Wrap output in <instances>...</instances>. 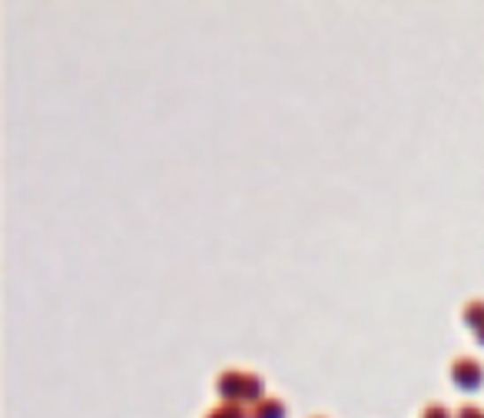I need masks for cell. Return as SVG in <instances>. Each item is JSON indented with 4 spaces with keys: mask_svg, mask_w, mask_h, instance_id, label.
I'll list each match as a JSON object with an SVG mask.
<instances>
[{
    "mask_svg": "<svg viewBox=\"0 0 484 418\" xmlns=\"http://www.w3.org/2000/svg\"><path fill=\"white\" fill-rule=\"evenodd\" d=\"M216 392L226 406H239V408H252L256 402L265 399V389H262V379L256 372H246V368H226L223 375L216 379Z\"/></svg>",
    "mask_w": 484,
    "mask_h": 418,
    "instance_id": "6da1fadb",
    "label": "cell"
},
{
    "mask_svg": "<svg viewBox=\"0 0 484 418\" xmlns=\"http://www.w3.org/2000/svg\"><path fill=\"white\" fill-rule=\"evenodd\" d=\"M451 382H455V389L465 395L481 392L484 389V366L478 362V359L461 355V359H455V366H451Z\"/></svg>",
    "mask_w": 484,
    "mask_h": 418,
    "instance_id": "7a4b0ae2",
    "label": "cell"
},
{
    "mask_svg": "<svg viewBox=\"0 0 484 418\" xmlns=\"http://www.w3.org/2000/svg\"><path fill=\"white\" fill-rule=\"evenodd\" d=\"M249 418H286V406H282V399H273V395H265L262 402L249 408Z\"/></svg>",
    "mask_w": 484,
    "mask_h": 418,
    "instance_id": "3957f363",
    "label": "cell"
},
{
    "mask_svg": "<svg viewBox=\"0 0 484 418\" xmlns=\"http://www.w3.org/2000/svg\"><path fill=\"white\" fill-rule=\"evenodd\" d=\"M461 322H465V329L468 332H481L484 329V299H474V302H468L465 306V315H461Z\"/></svg>",
    "mask_w": 484,
    "mask_h": 418,
    "instance_id": "277c9868",
    "label": "cell"
},
{
    "mask_svg": "<svg viewBox=\"0 0 484 418\" xmlns=\"http://www.w3.org/2000/svg\"><path fill=\"white\" fill-rule=\"evenodd\" d=\"M206 418H249V408H239V406H216L206 412Z\"/></svg>",
    "mask_w": 484,
    "mask_h": 418,
    "instance_id": "5b68a950",
    "label": "cell"
},
{
    "mask_svg": "<svg viewBox=\"0 0 484 418\" xmlns=\"http://www.w3.org/2000/svg\"><path fill=\"white\" fill-rule=\"evenodd\" d=\"M421 418H451V412L445 406H425L421 408Z\"/></svg>",
    "mask_w": 484,
    "mask_h": 418,
    "instance_id": "8992f818",
    "label": "cell"
},
{
    "mask_svg": "<svg viewBox=\"0 0 484 418\" xmlns=\"http://www.w3.org/2000/svg\"><path fill=\"white\" fill-rule=\"evenodd\" d=\"M458 418H484V408L481 406H461Z\"/></svg>",
    "mask_w": 484,
    "mask_h": 418,
    "instance_id": "52a82bcc",
    "label": "cell"
},
{
    "mask_svg": "<svg viewBox=\"0 0 484 418\" xmlns=\"http://www.w3.org/2000/svg\"><path fill=\"white\" fill-rule=\"evenodd\" d=\"M474 342H478V345L484 349V329H481V332H474Z\"/></svg>",
    "mask_w": 484,
    "mask_h": 418,
    "instance_id": "ba28073f",
    "label": "cell"
}]
</instances>
